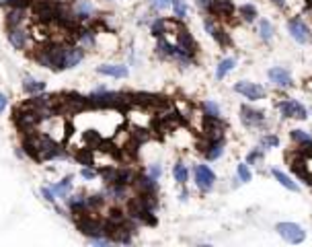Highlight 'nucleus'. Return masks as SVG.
I'll use <instances>...</instances> for the list:
<instances>
[{"mask_svg":"<svg viewBox=\"0 0 312 247\" xmlns=\"http://www.w3.org/2000/svg\"><path fill=\"white\" fill-rule=\"evenodd\" d=\"M74 11L78 13L80 19H88V17L92 15V11H95V7H92V5L88 3V0H80V3L74 5Z\"/></svg>","mask_w":312,"mask_h":247,"instance_id":"nucleus-25","label":"nucleus"},{"mask_svg":"<svg viewBox=\"0 0 312 247\" xmlns=\"http://www.w3.org/2000/svg\"><path fill=\"white\" fill-rule=\"evenodd\" d=\"M224 130H226V124L220 117H207L205 115V119H203V132H205L207 142L224 140Z\"/></svg>","mask_w":312,"mask_h":247,"instance_id":"nucleus-4","label":"nucleus"},{"mask_svg":"<svg viewBox=\"0 0 312 247\" xmlns=\"http://www.w3.org/2000/svg\"><path fill=\"white\" fill-rule=\"evenodd\" d=\"M203 27H205L207 33H210V35H212L218 44H220L222 48H224V46H230V37H228V35L224 33V31H222L220 27H218V25L214 23V19H212V17H205V19H203Z\"/></svg>","mask_w":312,"mask_h":247,"instance_id":"nucleus-11","label":"nucleus"},{"mask_svg":"<svg viewBox=\"0 0 312 247\" xmlns=\"http://www.w3.org/2000/svg\"><path fill=\"white\" fill-rule=\"evenodd\" d=\"M7 95H5V93H0V115H3V111L7 109Z\"/></svg>","mask_w":312,"mask_h":247,"instance_id":"nucleus-44","label":"nucleus"},{"mask_svg":"<svg viewBox=\"0 0 312 247\" xmlns=\"http://www.w3.org/2000/svg\"><path fill=\"white\" fill-rule=\"evenodd\" d=\"M74 157H76V161L78 163H82V165H92V161H95V157H92V148L90 146H86V148H80L76 154H74Z\"/></svg>","mask_w":312,"mask_h":247,"instance_id":"nucleus-26","label":"nucleus"},{"mask_svg":"<svg viewBox=\"0 0 312 247\" xmlns=\"http://www.w3.org/2000/svg\"><path fill=\"white\" fill-rule=\"evenodd\" d=\"M167 27H169V21H165V19L154 21V23H152V33H154L156 37H163V35H167Z\"/></svg>","mask_w":312,"mask_h":247,"instance_id":"nucleus-30","label":"nucleus"},{"mask_svg":"<svg viewBox=\"0 0 312 247\" xmlns=\"http://www.w3.org/2000/svg\"><path fill=\"white\" fill-rule=\"evenodd\" d=\"M240 119H242L244 126H248V128H259V126H263V124H265L263 111L251 109V107H246V105L240 107Z\"/></svg>","mask_w":312,"mask_h":247,"instance_id":"nucleus-9","label":"nucleus"},{"mask_svg":"<svg viewBox=\"0 0 312 247\" xmlns=\"http://www.w3.org/2000/svg\"><path fill=\"white\" fill-rule=\"evenodd\" d=\"M273 3H275L279 9H284V7H286V0H273Z\"/></svg>","mask_w":312,"mask_h":247,"instance_id":"nucleus-45","label":"nucleus"},{"mask_svg":"<svg viewBox=\"0 0 312 247\" xmlns=\"http://www.w3.org/2000/svg\"><path fill=\"white\" fill-rule=\"evenodd\" d=\"M173 11H175V17L177 19H185V15H187V3H185V0H173Z\"/></svg>","mask_w":312,"mask_h":247,"instance_id":"nucleus-33","label":"nucleus"},{"mask_svg":"<svg viewBox=\"0 0 312 247\" xmlns=\"http://www.w3.org/2000/svg\"><path fill=\"white\" fill-rule=\"evenodd\" d=\"M238 13H240L242 21H246V23H253V21L257 19V9H255L253 5H242V7L238 9Z\"/></svg>","mask_w":312,"mask_h":247,"instance_id":"nucleus-27","label":"nucleus"},{"mask_svg":"<svg viewBox=\"0 0 312 247\" xmlns=\"http://www.w3.org/2000/svg\"><path fill=\"white\" fill-rule=\"evenodd\" d=\"M35 62L41 64L43 68L49 70H64V58H66V46L60 44H45L39 46L33 54Z\"/></svg>","mask_w":312,"mask_h":247,"instance_id":"nucleus-1","label":"nucleus"},{"mask_svg":"<svg viewBox=\"0 0 312 247\" xmlns=\"http://www.w3.org/2000/svg\"><path fill=\"white\" fill-rule=\"evenodd\" d=\"M236 173H238V179L242 181V183H248V181H251V171H248V167L244 165V163H240L238 167H236Z\"/></svg>","mask_w":312,"mask_h":247,"instance_id":"nucleus-36","label":"nucleus"},{"mask_svg":"<svg viewBox=\"0 0 312 247\" xmlns=\"http://www.w3.org/2000/svg\"><path fill=\"white\" fill-rule=\"evenodd\" d=\"M271 175H273V177H275V179H277L279 183H282L284 188H288L290 192H298V190H300L298 185H296V183H294V181L290 179V175H286L284 171H279V169H273V171H271Z\"/></svg>","mask_w":312,"mask_h":247,"instance_id":"nucleus-22","label":"nucleus"},{"mask_svg":"<svg viewBox=\"0 0 312 247\" xmlns=\"http://www.w3.org/2000/svg\"><path fill=\"white\" fill-rule=\"evenodd\" d=\"M246 161H248V165H259V163H263V150H261V148H259V150H253V152L246 157Z\"/></svg>","mask_w":312,"mask_h":247,"instance_id":"nucleus-39","label":"nucleus"},{"mask_svg":"<svg viewBox=\"0 0 312 247\" xmlns=\"http://www.w3.org/2000/svg\"><path fill=\"white\" fill-rule=\"evenodd\" d=\"M195 183L201 192H210L216 183V173L207 165H197L195 167Z\"/></svg>","mask_w":312,"mask_h":247,"instance_id":"nucleus-7","label":"nucleus"},{"mask_svg":"<svg viewBox=\"0 0 312 247\" xmlns=\"http://www.w3.org/2000/svg\"><path fill=\"white\" fill-rule=\"evenodd\" d=\"M222 152H224V140H214V142H207V148L203 150V154H205V159H207V161H216V159H220V157H222Z\"/></svg>","mask_w":312,"mask_h":247,"instance_id":"nucleus-18","label":"nucleus"},{"mask_svg":"<svg viewBox=\"0 0 312 247\" xmlns=\"http://www.w3.org/2000/svg\"><path fill=\"white\" fill-rule=\"evenodd\" d=\"M82 58H84L82 46H68L66 48V58H64V70L66 68H74L76 64H80Z\"/></svg>","mask_w":312,"mask_h":247,"instance_id":"nucleus-14","label":"nucleus"},{"mask_svg":"<svg viewBox=\"0 0 312 247\" xmlns=\"http://www.w3.org/2000/svg\"><path fill=\"white\" fill-rule=\"evenodd\" d=\"M288 31H290V35H292L298 44L310 42V27H308L302 19H292V21L288 23Z\"/></svg>","mask_w":312,"mask_h":247,"instance_id":"nucleus-8","label":"nucleus"},{"mask_svg":"<svg viewBox=\"0 0 312 247\" xmlns=\"http://www.w3.org/2000/svg\"><path fill=\"white\" fill-rule=\"evenodd\" d=\"M197 7L201 11H205V13H210L212 11V0H197Z\"/></svg>","mask_w":312,"mask_h":247,"instance_id":"nucleus-43","label":"nucleus"},{"mask_svg":"<svg viewBox=\"0 0 312 247\" xmlns=\"http://www.w3.org/2000/svg\"><path fill=\"white\" fill-rule=\"evenodd\" d=\"M41 196H43L47 202H51V204L56 202V194H54V190H51V188H41Z\"/></svg>","mask_w":312,"mask_h":247,"instance_id":"nucleus-40","label":"nucleus"},{"mask_svg":"<svg viewBox=\"0 0 312 247\" xmlns=\"http://www.w3.org/2000/svg\"><path fill=\"white\" fill-rule=\"evenodd\" d=\"M279 111H282L284 117H294V119H306L308 117V109L298 103L296 99H284V101H279Z\"/></svg>","mask_w":312,"mask_h":247,"instance_id":"nucleus-5","label":"nucleus"},{"mask_svg":"<svg viewBox=\"0 0 312 247\" xmlns=\"http://www.w3.org/2000/svg\"><path fill=\"white\" fill-rule=\"evenodd\" d=\"M203 111H205L207 117H220V107H218V103H214V101H205Z\"/></svg>","mask_w":312,"mask_h":247,"instance_id":"nucleus-34","label":"nucleus"},{"mask_svg":"<svg viewBox=\"0 0 312 247\" xmlns=\"http://www.w3.org/2000/svg\"><path fill=\"white\" fill-rule=\"evenodd\" d=\"M234 64H236L234 58H224L220 64H218V68H216V78H218V80H224V76L234 68Z\"/></svg>","mask_w":312,"mask_h":247,"instance_id":"nucleus-21","label":"nucleus"},{"mask_svg":"<svg viewBox=\"0 0 312 247\" xmlns=\"http://www.w3.org/2000/svg\"><path fill=\"white\" fill-rule=\"evenodd\" d=\"M72 188V175H68V177H64L60 183H56V185H51V190H54V194L56 196H60V198H66V194H68V190Z\"/></svg>","mask_w":312,"mask_h":247,"instance_id":"nucleus-23","label":"nucleus"},{"mask_svg":"<svg viewBox=\"0 0 312 247\" xmlns=\"http://www.w3.org/2000/svg\"><path fill=\"white\" fill-rule=\"evenodd\" d=\"M234 91L240 93V95H244L246 99H251V101H259L265 97V89L257 83H248V80H240L234 85Z\"/></svg>","mask_w":312,"mask_h":247,"instance_id":"nucleus-6","label":"nucleus"},{"mask_svg":"<svg viewBox=\"0 0 312 247\" xmlns=\"http://www.w3.org/2000/svg\"><path fill=\"white\" fill-rule=\"evenodd\" d=\"M60 7L62 3H58V0H35L31 5V11H33V17L39 23H56Z\"/></svg>","mask_w":312,"mask_h":247,"instance_id":"nucleus-2","label":"nucleus"},{"mask_svg":"<svg viewBox=\"0 0 312 247\" xmlns=\"http://www.w3.org/2000/svg\"><path fill=\"white\" fill-rule=\"evenodd\" d=\"M7 37H9V42H11V46L15 50H23L27 46V31H23V27L7 29Z\"/></svg>","mask_w":312,"mask_h":247,"instance_id":"nucleus-15","label":"nucleus"},{"mask_svg":"<svg viewBox=\"0 0 312 247\" xmlns=\"http://www.w3.org/2000/svg\"><path fill=\"white\" fill-rule=\"evenodd\" d=\"M259 37H261L265 44H269L271 37H273V25H271L267 19H261V21H259Z\"/></svg>","mask_w":312,"mask_h":247,"instance_id":"nucleus-24","label":"nucleus"},{"mask_svg":"<svg viewBox=\"0 0 312 247\" xmlns=\"http://www.w3.org/2000/svg\"><path fill=\"white\" fill-rule=\"evenodd\" d=\"M25 23V9H9L7 11V29L21 27Z\"/></svg>","mask_w":312,"mask_h":247,"instance_id":"nucleus-19","label":"nucleus"},{"mask_svg":"<svg viewBox=\"0 0 312 247\" xmlns=\"http://www.w3.org/2000/svg\"><path fill=\"white\" fill-rule=\"evenodd\" d=\"M150 7H152V11L163 13V11H167L169 7H173V0H150Z\"/></svg>","mask_w":312,"mask_h":247,"instance_id":"nucleus-35","label":"nucleus"},{"mask_svg":"<svg viewBox=\"0 0 312 247\" xmlns=\"http://www.w3.org/2000/svg\"><path fill=\"white\" fill-rule=\"evenodd\" d=\"M234 11L236 9L232 5V0H212L210 15H214V17H232Z\"/></svg>","mask_w":312,"mask_h":247,"instance_id":"nucleus-12","label":"nucleus"},{"mask_svg":"<svg viewBox=\"0 0 312 247\" xmlns=\"http://www.w3.org/2000/svg\"><path fill=\"white\" fill-rule=\"evenodd\" d=\"M173 175H175V179L179 183H187V179H189V171H187V167L183 163H177L173 167Z\"/></svg>","mask_w":312,"mask_h":247,"instance_id":"nucleus-29","label":"nucleus"},{"mask_svg":"<svg viewBox=\"0 0 312 247\" xmlns=\"http://www.w3.org/2000/svg\"><path fill=\"white\" fill-rule=\"evenodd\" d=\"M134 185L138 194H154L156 192V179L152 175H136Z\"/></svg>","mask_w":312,"mask_h":247,"instance_id":"nucleus-16","label":"nucleus"},{"mask_svg":"<svg viewBox=\"0 0 312 247\" xmlns=\"http://www.w3.org/2000/svg\"><path fill=\"white\" fill-rule=\"evenodd\" d=\"M23 91L29 93V95H37V93H43V91H45V83L27 76V78L23 80Z\"/></svg>","mask_w":312,"mask_h":247,"instance_id":"nucleus-20","label":"nucleus"},{"mask_svg":"<svg viewBox=\"0 0 312 247\" xmlns=\"http://www.w3.org/2000/svg\"><path fill=\"white\" fill-rule=\"evenodd\" d=\"M97 72L105 76H113V78H126L130 74L128 66H123V64H103L97 68Z\"/></svg>","mask_w":312,"mask_h":247,"instance_id":"nucleus-17","label":"nucleus"},{"mask_svg":"<svg viewBox=\"0 0 312 247\" xmlns=\"http://www.w3.org/2000/svg\"><path fill=\"white\" fill-rule=\"evenodd\" d=\"M130 138H134L138 144H142V142L150 140V130H146V128H134V132H130Z\"/></svg>","mask_w":312,"mask_h":247,"instance_id":"nucleus-31","label":"nucleus"},{"mask_svg":"<svg viewBox=\"0 0 312 247\" xmlns=\"http://www.w3.org/2000/svg\"><path fill=\"white\" fill-rule=\"evenodd\" d=\"M267 76H269V80H271L273 85H277V87H292V74H290L286 68L275 66V68H271V70L267 72Z\"/></svg>","mask_w":312,"mask_h":247,"instance_id":"nucleus-13","label":"nucleus"},{"mask_svg":"<svg viewBox=\"0 0 312 247\" xmlns=\"http://www.w3.org/2000/svg\"><path fill=\"white\" fill-rule=\"evenodd\" d=\"M275 229H277L279 235H282L284 241H288L292 245H298V243H302L306 239V231L296 223H279Z\"/></svg>","mask_w":312,"mask_h":247,"instance_id":"nucleus-3","label":"nucleus"},{"mask_svg":"<svg viewBox=\"0 0 312 247\" xmlns=\"http://www.w3.org/2000/svg\"><path fill=\"white\" fill-rule=\"evenodd\" d=\"M35 0H0V5L7 9H29Z\"/></svg>","mask_w":312,"mask_h":247,"instance_id":"nucleus-28","label":"nucleus"},{"mask_svg":"<svg viewBox=\"0 0 312 247\" xmlns=\"http://www.w3.org/2000/svg\"><path fill=\"white\" fill-rule=\"evenodd\" d=\"M80 175H82L84 179H95V177H97V171L90 169V167H84V169L80 171Z\"/></svg>","mask_w":312,"mask_h":247,"instance_id":"nucleus-41","label":"nucleus"},{"mask_svg":"<svg viewBox=\"0 0 312 247\" xmlns=\"http://www.w3.org/2000/svg\"><path fill=\"white\" fill-rule=\"evenodd\" d=\"M177 46H179L183 52H187L189 56H193V54L197 52L195 39L191 37V33H189V31H187L185 27H179V29H177Z\"/></svg>","mask_w":312,"mask_h":247,"instance_id":"nucleus-10","label":"nucleus"},{"mask_svg":"<svg viewBox=\"0 0 312 247\" xmlns=\"http://www.w3.org/2000/svg\"><path fill=\"white\" fill-rule=\"evenodd\" d=\"M290 138H292L294 142H298V144L312 142V136H310L308 132H304V130H292V132H290Z\"/></svg>","mask_w":312,"mask_h":247,"instance_id":"nucleus-32","label":"nucleus"},{"mask_svg":"<svg viewBox=\"0 0 312 247\" xmlns=\"http://www.w3.org/2000/svg\"><path fill=\"white\" fill-rule=\"evenodd\" d=\"M275 146H279V138L275 134H269L261 140V148H275Z\"/></svg>","mask_w":312,"mask_h":247,"instance_id":"nucleus-38","label":"nucleus"},{"mask_svg":"<svg viewBox=\"0 0 312 247\" xmlns=\"http://www.w3.org/2000/svg\"><path fill=\"white\" fill-rule=\"evenodd\" d=\"M103 202H105V198H103L101 194H95V196H88V198H86V204H88V210H95V208L103 206Z\"/></svg>","mask_w":312,"mask_h":247,"instance_id":"nucleus-37","label":"nucleus"},{"mask_svg":"<svg viewBox=\"0 0 312 247\" xmlns=\"http://www.w3.org/2000/svg\"><path fill=\"white\" fill-rule=\"evenodd\" d=\"M148 175H152L154 179H159V177L163 175V167H161V165H152V167H150V173H148Z\"/></svg>","mask_w":312,"mask_h":247,"instance_id":"nucleus-42","label":"nucleus"}]
</instances>
